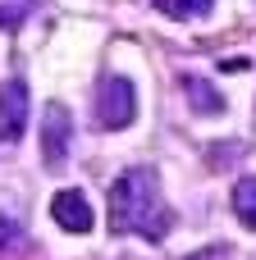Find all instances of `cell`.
<instances>
[{"label": "cell", "instance_id": "cell-1", "mask_svg": "<svg viewBox=\"0 0 256 260\" xmlns=\"http://www.w3.org/2000/svg\"><path fill=\"white\" fill-rule=\"evenodd\" d=\"M169 224H174V215L160 197L156 169L133 165L110 183V233H142V238L160 242L169 233Z\"/></svg>", "mask_w": 256, "mask_h": 260}, {"label": "cell", "instance_id": "cell-2", "mask_svg": "<svg viewBox=\"0 0 256 260\" xmlns=\"http://www.w3.org/2000/svg\"><path fill=\"white\" fill-rule=\"evenodd\" d=\"M137 119V87L124 73H105L96 82V123L105 133H124Z\"/></svg>", "mask_w": 256, "mask_h": 260}, {"label": "cell", "instance_id": "cell-3", "mask_svg": "<svg viewBox=\"0 0 256 260\" xmlns=\"http://www.w3.org/2000/svg\"><path fill=\"white\" fill-rule=\"evenodd\" d=\"M69 146H73V114L64 101H46V110H41V160L50 174L64 169Z\"/></svg>", "mask_w": 256, "mask_h": 260}, {"label": "cell", "instance_id": "cell-4", "mask_svg": "<svg viewBox=\"0 0 256 260\" xmlns=\"http://www.w3.org/2000/svg\"><path fill=\"white\" fill-rule=\"evenodd\" d=\"M27 110H32L27 82L23 78L0 82V142H18L27 133Z\"/></svg>", "mask_w": 256, "mask_h": 260}, {"label": "cell", "instance_id": "cell-5", "mask_svg": "<svg viewBox=\"0 0 256 260\" xmlns=\"http://www.w3.org/2000/svg\"><path fill=\"white\" fill-rule=\"evenodd\" d=\"M50 219L64 229V233H92L96 215H92V201L78 192V187H64L50 197Z\"/></svg>", "mask_w": 256, "mask_h": 260}, {"label": "cell", "instance_id": "cell-6", "mask_svg": "<svg viewBox=\"0 0 256 260\" xmlns=\"http://www.w3.org/2000/svg\"><path fill=\"white\" fill-rule=\"evenodd\" d=\"M179 87H183L192 114H224V91H220L211 78H202V73H183Z\"/></svg>", "mask_w": 256, "mask_h": 260}, {"label": "cell", "instance_id": "cell-7", "mask_svg": "<svg viewBox=\"0 0 256 260\" xmlns=\"http://www.w3.org/2000/svg\"><path fill=\"white\" fill-rule=\"evenodd\" d=\"M234 215H238L243 229L256 233V174H247V178L234 183Z\"/></svg>", "mask_w": 256, "mask_h": 260}, {"label": "cell", "instance_id": "cell-8", "mask_svg": "<svg viewBox=\"0 0 256 260\" xmlns=\"http://www.w3.org/2000/svg\"><path fill=\"white\" fill-rule=\"evenodd\" d=\"M156 9H160L165 18L188 23V18H206V14L215 9V0H156Z\"/></svg>", "mask_w": 256, "mask_h": 260}, {"label": "cell", "instance_id": "cell-9", "mask_svg": "<svg viewBox=\"0 0 256 260\" xmlns=\"http://www.w3.org/2000/svg\"><path fill=\"white\" fill-rule=\"evenodd\" d=\"M243 151H247V142H211L206 146V165L211 169H229V165L243 160Z\"/></svg>", "mask_w": 256, "mask_h": 260}, {"label": "cell", "instance_id": "cell-10", "mask_svg": "<svg viewBox=\"0 0 256 260\" xmlns=\"http://www.w3.org/2000/svg\"><path fill=\"white\" fill-rule=\"evenodd\" d=\"M27 9H32V0H0V27L14 32V27L27 18Z\"/></svg>", "mask_w": 256, "mask_h": 260}, {"label": "cell", "instance_id": "cell-11", "mask_svg": "<svg viewBox=\"0 0 256 260\" xmlns=\"http://www.w3.org/2000/svg\"><path fill=\"white\" fill-rule=\"evenodd\" d=\"M18 242H23V229H18V224L0 210V251H14Z\"/></svg>", "mask_w": 256, "mask_h": 260}, {"label": "cell", "instance_id": "cell-12", "mask_svg": "<svg viewBox=\"0 0 256 260\" xmlns=\"http://www.w3.org/2000/svg\"><path fill=\"white\" fill-rule=\"evenodd\" d=\"M183 260H229V247H202V251H192Z\"/></svg>", "mask_w": 256, "mask_h": 260}, {"label": "cell", "instance_id": "cell-13", "mask_svg": "<svg viewBox=\"0 0 256 260\" xmlns=\"http://www.w3.org/2000/svg\"><path fill=\"white\" fill-rule=\"evenodd\" d=\"M220 69H224V73H243V69H247V59H224Z\"/></svg>", "mask_w": 256, "mask_h": 260}]
</instances>
